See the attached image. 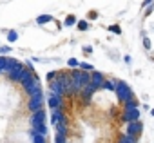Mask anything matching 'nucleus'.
<instances>
[{"instance_id":"1","label":"nucleus","mask_w":154,"mask_h":143,"mask_svg":"<svg viewBox=\"0 0 154 143\" xmlns=\"http://www.w3.org/2000/svg\"><path fill=\"white\" fill-rule=\"evenodd\" d=\"M69 75H71V84H72V96L80 94L82 89L91 84V73H84L80 69H71Z\"/></svg>"},{"instance_id":"2","label":"nucleus","mask_w":154,"mask_h":143,"mask_svg":"<svg viewBox=\"0 0 154 143\" xmlns=\"http://www.w3.org/2000/svg\"><path fill=\"white\" fill-rule=\"evenodd\" d=\"M140 109H138V102L136 100H131L127 103H123V111H122V120L125 123H131V121H138L140 120Z\"/></svg>"},{"instance_id":"3","label":"nucleus","mask_w":154,"mask_h":143,"mask_svg":"<svg viewBox=\"0 0 154 143\" xmlns=\"http://www.w3.org/2000/svg\"><path fill=\"white\" fill-rule=\"evenodd\" d=\"M114 93H116V98H118L120 103H127V102L134 100V93H132L131 85H129L127 82H123V80H116V89H114Z\"/></svg>"},{"instance_id":"4","label":"nucleus","mask_w":154,"mask_h":143,"mask_svg":"<svg viewBox=\"0 0 154 143\" xmlns=\"http://www.w3.org/2000/svg\"><path fill=\"white\" fill-rule=\"evenodd\" d=\"M54 80L63 87L65 96H72V84H71V75H69V71H58Z\"/></svg>"},{"instance_id":"5","label":"nucleus","mask_w":154,"mask_h":143,"mask_svg":"<svg viewBox=\"0 0 154 143\" xmlns=\"http://www.w3.org/2000/svg\"><path fill=\"white\" fill-rule=\"evenodd\" d=\"M44 103H45V96H44V94H38V96L27 100V109H29V112L33 114V112H36V111H42Z\"/></svg>"},{"instance_id":"6","label":"nucleus","mask_w":154,"mask_h":143,"mask_svg":"<svg viewBox=\"0 0 154 143\" xmlns=\"http://www.w3.org/2000/svg\"><path fill=\"white\" fill-rule=\"evenodd\" d=\"M143 132V123L138 120V121H131V123H127V127H125V134H129V136H132V138H140V134Z\"/></svg>"},{"instance_id":"7","label":"nucleus","mask_w":154,"mask_h":143,"mask_svg":"<svg viewBox=\"0 0 154 143\" xmlns=\"http://www.w3.org/2000/svg\"><path fill=\"white\" fill-rule=\"evenodd\" d=\"M103 84H105V76L100 71H93L91 73V85L98 91V89H103Z\"/></svg>"},{"instance_id":"8","label":"nucleus","mask_w":154,"mask_h":143,"mask_svg":"<svg viewBox=\"0 0 154 143\" xmlns=\"http://www.w3.org/2000/svg\"><path fill=\"white\" fill-rule=\"evenodd\" d=\"M24 71H26V65L18 62V63H17V67H15V69L11 71V73H9V75H6V76H8V78H9L11 82H15V84H18V82H20V78H22V75H24Z\"/></svg>"},{"instance_id":"9","label":"nucleus","mask_w":154,"mask_h":143,"mask_svg":"<svg viewBox=\"0 0 154 143\" xmlns=\"http://www.w3.org/2000/svg\"><path fill=\"white\" fill-rule=\"evenodd\" d=\"M26 94H27L29 98H35V96H38V94H44V89H42V84H40L38 78H35V82L26 89Z\"/></svg>"},{"instance_id":"10","label":"nucleus","mask_w":154,"mask_h":143,"mask_svg":"<svg viewBox=\"0 0 154 143\" xmlns=\"http://www.w3.org/2000/svg\"><path fill=\"white\" fill-rule=\"evenodd\" d=\"M29 123H31V129H35V127H38V125H42V123H45V111L42 109V111L33 112L31 118H29Z\"/></svg>"},{"instance_id":"11","label":"nucleus","mask_w":154,"mask_h":143,"mask_svg":"<svg viewBox=\"0 0 154 143\" xmlns=\"http://www.w3.org/2000/svg\"><path fill=\"white\" fill-rule=\"evenodd\" d=\"M47 105L51 107V111H56V109H62L63 111V98L60 96H54V94H47Z\"/></svg>"},{"instance_id":"12","label":"nucleus","mask_w":154,"mask_h":143,"mask_svg":"<svg viewBox=\"0 0 154 143\" xmlns=\"http://www.w3.org/2000/svg\"><path fill=\"white\" fill-rule=\"evenodd\" d=\"M35 78H36V76H35V73H33V71H29V69H26V71H24V75H22V78H20V82H18V84H20V85H22V89L26 91V89H27V87H29V85H31V84L35 82Z\"/></svg>"},{"instance_id":"13","label":"nucleus","mask_w":154,"mask_h":143,"mask_svg":"<svg viewBox=\"0 0 154 143\" xmlns=\"http://www.w3.org/2000/svg\"><path fill=\"white\" fill-rule=\"evenodd\" d=\"M51 123L56 127L58 123H67V116L62 109H56V111H51Z\"/></svg>"},{"instance_id":"14","label":"nucleus","mask_w":154,"mask_h":143,"mask_svg":"<svg viewBox=\"0 0 154 143\" xmlns=\"http://www.w3.org/2000/svg\"><path fill=\"white\" fill-rule=\"evenodd\" d=\"M94 93H96V89H94V87H93V85L89 84V85H85V87L82 89V93H80L78 96H80V98L84 100V103L87 105V103L91 102V98H93V94H94Z\"/></svg>"},{"instance_id":"15","label":"nucleus","mask_w":154,"mask_h":143,"mask_svg":"<svg viewBox=\"0 0 154 143\" xmlns=\"http://www.w3.org/2000/svg\"><path fill=\"white\" fill-rule=\"evenodd\" d=\"M49 93L51 94H54V96H60V98H65V93H63V87L56 82V80H53V82H49Z\"/></svg>"},{"instance_id":"16","label":"nucleus","mask_w":154,"mask_h":143,"mask_svg":"<svg viewBox=\"0 0 154 143\" xmlns=\"http://www.w3.org/2000/svg\"><path fill=\"white\" fill-rule=\"evenodd\" d=\"M17 60L15 58H11V56H6V65H4V75H9L11 73V71L17 67Z\"/></svg>"},{"instance_id":"17","label":"nucleus","mask_w":154,"mask_h":143,"mask_svg":"<svg viewBox=\"0 0 154 143\" xmlns=\"http://www.w3.org/2000/svg\"><path fill=\"white\" fill-rule=\"evenodd\" d=\"M56 134H60V136H69V123H58V125H56Z\"/></svg>"},{"instance_id":"18","label":"nucleus","mask_w":154,"mask_h":143,"mask_svg":"<svg viewBox=\"0 0 154 143\" xmlns=\"http://www.w3.org/2000/svg\"><path fill=\"white\" fill-rule=\"evenodd\" d=\"M118 143H138V138H132L129 134H120L118 136Z\"/></svg>"},{"instance_id":"19","label":"nucleus","mask_w":154,"mask_h":143,"mask_svg":"<svg viewBox=\"0 0 154 143\" xmlns=\"http://www.w3.org/2000/svg\"><path fill=\"white\" fill-rule=\"evenodd\" d=\"M31 134V143H47V138L45 136H40V134H36V132H29Z\"/></svg>"},{"instance_id":"20","label":"nucleus","mask_w":154,"mask_h":143,"mask_svg":"<svg viewBox=\"0 0 154 143\" xmlns=\"http://www.w3.org/2000/svg\"><path fill=\"white\" fill-rule=\"evenodd\" d=\"M54 18L51 17V15H40V17H36V24L38 26H44V24H49V22H53Z\"/></svg>"},{"instance_id":"21","label":"nucleus","mask_w":154,"mask_h":143,"mask_svg":"<svg viewBox=\"0 0 154 143\" xmlns=\"http://www.w3.org/2000/svg\"><path fill=\"white\" fill-rule=\"evenodd\" d=\"M76 22H78V18H76L74 15H67L65 20H63V26L65 27H71V26H76Z\"/></svg>"},{"instance_id":"22","label":"nucleus","mask_w":154,"mask_h":143,"mask_svg":"<svg viewBox=\"0 0 154 143\" xmlns=\"http://www.w3.org/2000/svg\"><path fill=\"white\" fill-rule=\"evenodd\" d=\"M33 132H36V134H40V136H45L47 138V127H45V123H42V125H38V127H35V129H31Z\"/></svg>"},{"instance_id":"23","label":"nucleus","mask_w":154,"mask_h":143,"mask_svg":"<svg viewBox=\"0 0 154 143\" xmlns=\"http://www.w3.org/2000/svg\"><path fill=\"white\" fill-rule=\"evenodd\" d=\"M80 71H84V73H93L94 71V65L93 63H87V62H80Z\"/></svg>"},{"instance_id":"24","label":"nucleus","mask_w":154,"mask_h":143,"mask_svg":"<svg viewBox=\"0 0 154 143\" xmlns=\"http://www.w3.org/2000/svg\"><path fill=\"white\" fill-rule=\"evenodd\" d=\"M17 40H18V33H17L15 29L8 31V42H9V44H15Z\"/></svg>"},{"instance_id":"25","label":"nucleus","mask_w":154,"mask_h":143,"mask_svg":"<svg viewBox=\"0 0 154 143\" xmlns=\"http://www.w3.org/2000/svg\"><path fill=\"white\" fill-rule=\"evenodd\" d=\"M76 27H78V31H87L89 29V22L87 20H78L76 22Z\"/></svg>"},{"instance_id":"26","label":"nucleus","mask_w":154,"mask_h":143,"mask_svg":"<svg viewBox=\"0 0 154 143\" xmlns=\"http://www.w3.org/2000/svg\"><path fill=\"white\" fill-rule=\"evenodd\" d=\"M103 89H107V91H114V89H116V80H105Z\"/></svg>"},{"instance_id":"27","label":"nucleus","mask_w":154,"mask_h":143,"mask_svg":"<svg viewBox=\"0 0 154 143\" xmlns=\"http://www.w3.org/2000/svg\"><path fill=\"white\" fill-rule=\"evenodd\" d=\"M109 31H111L112 35H118V36L122 35V27H120L118 24H112V26H109Z\"/></svg>"},{"instance_id":"28","label":"nucleus","mask_w":154,"mask_h":143,"mask_svg":"<svg viewBox=\"0 0 154 143\" xmlns=\"http://www.w3.org/2000/svg\"><path fill=\"white\" fill-rule=\"evenodd\" d=\"M67 65H69L71 69H76V67H80V62L76 60V58H69V60H67Z\"/></svg>"},{"instance_id":"29","label":"nucleus","mask_w":154,"mask_h":143,"mask_svg":"<svg viewBox=\"0 0 154 143\" xmlns=\"http://www.w3.org/2000/svg\"><path fill=\"white\" fill-rule=\"evenodd\" d=\"M56 73H58V71H49V73L45 75V80H47V82H53V80L56 78Z\"/></svg>"},{"instance_id":"30","label":"nucleus","mask_w":154,"mask_h":143,"mask_svg":"<svg viewBox=\"0 0 154 143\" xmlns=\"http://www.w3.org/2000/svg\"><path fill=\"white\" fill-rule=\"evenodd\" d=\"M98 17H100L98 11H89V13H87V22H89V20H96Z\"/></svg>"},{"instance_id":"31","label":"nucleus","mask_w":154,"mask_h":143,"mask_svg":"<svg viewBox=\"0 0 154 143\" xmlns=\"http://www.w3.org/2000/svg\"><path fill=\"white\" fill-rule=\"evenodd\" d=\"M8 53H11V47L9 45H0V56H4Z\"/></svg>"},{"instance_id":"32","label":"nucleus","mask_w":154,"mask_h":143,"mask_svg":"<svg viewBox=\"0 0 154 143\" xmlns=\"http://www.w3.org/2000/svg\"><path fill=\"white\" fill-rule=\"evenodd\" d=\"M54 143H67V136H60V134H56V136H54Z\"/></svg>"},{"instance_id":"33","label":"nucleus","mask_w":154,"mask_h":143,"mask_svg":"<svg viewBox=\"0 0 154 143\" xmlns=\"http://www.w3.org/2000/svg\"><path fill=\"white\" fill-rule=\"evenodd\" d=\"M4 65H6V56H0V75H4Z\"/></svg>"},{"instance_id":"34","label":"nucleus","mask_w":154,"mask_h":143,"mask_svg":"<svg viewBox=\"0 0 154 143\" xmlns=\"http://www.w3.org/2000/svg\"><path fill=\"white\" fill-rule=\"evenodd\" d=\"M154 4V0H143V2H141V9H147L149 6H152Z\"/></svg>"},{"instance_id":"35","label":"nucleus","mask_w":154,"mask_h":143,"mask_svg":"<svg viewBox=\"0 0 154 143\" xmlns=\"http://www.w3.org/2000/svg\"><path fill=\"white\" fill-rule=\"evenodd\" d=\"M143 47H145V49H150V40H149L147 36L143 38Z\"/></svg>"},{"instance_id":"36","label":"nucleus","mask_w":154,"mask_h":143,"mask_svg":"<svg viewBox=\"0 0 154 143\" xmlns=\"http://www.w3.org/2000/svg\"><path fill=\"white\" fill-rule=\"evenodd\" d=\"M84 53H85V54H91V53H93V47H91V45H84Z\"/></svg>"},{"instance_id":"37","label":"nucleus","mask_w":154,"mask_h":143,"mask_svg":"<svg viewBox=\"0 0 154 143\" xmlns=\"http://www.w3.org/2000/svg\"><path fill=\"white\" fill-rule=\"evenodd\" d=\"M150 116H154V109H150Z\"/></svg>"}]
</instances>
